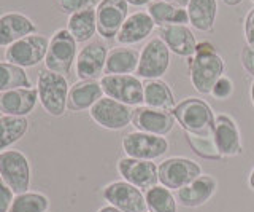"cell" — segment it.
Segmentation results:
<instances>
[{"instance_id": "obj_1", "label": "cell", "mask_w": 254, "mask_h": 212, "mask_svg": "<svg viewBox=\"0 0 254 212\" xmlns=\"http://www.w3.org/2000/svg\"><path fill=\"white\" fill-rule=\"evenodd\" d=\"M189 78L200 94H210L213 85L224 75V59L210 42L197 43L192 56L188 58Z\"/></svg>"}, {"instance_id": "obj_2", "label": "cell", "mask_w": 254, "mask_h": 212, "mask_svg": "<svg viewBox=\"0 0 254 212\" xmlns=\"http://www.w3.org/2000/svg\"><path fill=\"white\" fill-rule=\"evenodd\" d=\"M37 91L40 104L48 115L58 118L65 113L70 91V85L65 75L42 69L37 77Z\"/></svg>"}, {"instance_id": "obj_3", "label": "cell", "mask_w": 254, "mask_h": 212, "mask_svg": "<svg viewBox=\"0 0 254 212\" xmlns=\"http://www.w3.org/2000/svg\"><path fill=\"white\" fill-rule=\"evenodd\" d=\"M180 126L190 134H213L214 118L211 107L205 101L197 98H186L172 110Z\"/></svg>"}, {"instance_id": "obj_4", "label": "cell", "mask_w": 254, "mask_h": 212, "mask_svg": "<svg viewBox=\"0 0 254 212\" xmlns=\"http://www.w3.org/2000/svg\"><path fill=\"white\" fill-rule=\"evenodd\" d=\"M0 177L16 195L27 192L32 182V168L26 153L16 148L0 152Z\"/></svg>"}, {"instance_id": "obj_5", "label": "cell", "mask_w": 254, "mask_h": 212, "mask_svg": "<svg viewBox=\"0 0 254 212\" xmlns=\"http://www.w3.org/2000/svg\"><path fill=\"white\" fill-rule=\"evenodd\" d=\"M76 40L68 30H56L54 35L50 38V45H48L46 58L43 61L45 69L61 75H68L71 66L76 61Z\"/></svg>"}, {"instance_id": "obj_6", "label": "cell", "mask_w": 254, "mask_h": 212, "mask_svg": "<svg viewBox=\"0 0 254 212\" xmlns=\"http://www.w3.org/2000/svg\"><path fill=\"white\" fill-rule=\"evenodd\" d=\"M48 45H50V38L48 37L32 34L8 46L3 58L6 62L19 66L22 69L35 67L42 61H45Z\"/></svg>"}, {"instance_id": "obj_7", "label": "cell", "mask_w": 254, "mask_h": 212, "mask_svg": "<svg viewBox=\"0 0 254 212\" xmlns=\"http://www.w3.org/2000/svg\"><path fill=\"white\" fill-rule=\"evenodd\" d=\"M157 174L159 184L169 188V190L177 192L195 180L198 176H202V168L189 158L172 156V158H167L159 164Z\"/></svg>"}, {"instance_id": "obj_8", "label": "cell", "mask_w": 254, "mask_h": 212, "mask_svg": "<svg viewBox=\"0 0 254 212\" xmlns=\"http://www.w3.org/2000/svg\"><path fill=\"white\" fill-rule=\"evenodd\" d=\"M169 140L164 136L148 134V132L133 131L123 137V150L126 156L135 160L154 161L169 152Z\"/></svg>"}, {"instance_id": "obj_9", "label": "cell", "mask_w": 254, "mask_h": 212, "mask_svg": "<svg viewBox=\"0 0 254 212\" xmlns=\"http://www.w3.org/2000/svg\"><path fill=\"white\" fill-rule=\"evenodd\" d=\"M170 67V50L161 37H154L143 46L137 67V77L146 80H157Z\"/></svg>"}, {"instance_id": "obj_10", "label": "cell", "mask_w": 254, "mask_h": 212, "mask_svg": "<svg viewBox=\"0 0 254 212\" xmlns=\"http://www.w3.org/2000/svg\"><path fill=\"white\" fill-rule=\"evenodd\" d=\"M103 94L126 106L143 104V83L135 75H103L100 78Z\"/></svg>"}, {"instance_id": "obj_11", "label": "cell", "mask_w": 254, "mask_h": 212, "mask_svg": "<svg viewBox=\"0 0 254 212\" xmlns=\"http://www.w3.org/2000/svg\"><path fill=\"white\" fill-rule=\"evenodd\" d=\"M89 115L100 128H105L110 131H119L127 128L132 123L133 108L130 106L121 104V102H118L108 96H103L92 106Z\"/></svg>"}, {"instance_id": "obj_12", "label": "cell", "mask_w": 254, "mask_h": 212, "mask_svg": "<svg viewBox=\"0 0 254 212\" xmlns=\"http://www.w3.org/2000/svg\"><path fill=\"white\" fill-rule=\"evenodd\" d=\"M102 196L121 212H146L145 193L126 180H116L103 188Z\"/></svg>"}, {"instance_id": "obj_13", "label": "cell", "mask_w": 254, "mask_h": 212, "mask_svg": "<svg viewBox=\"0 0 254 212\" xmlns=\"http://www.w3.org/2000/svg\"><path fill=\"white\" fill-rule=\"evenodd\" d=\"M108 46L102 40L86 43L76 54V75L79 80H97L105 72Z\"/></svg>"}, {"instance_id": "obj_14", "label": "cell", "mask_w": 254, "mask_h": 212, "mask_svg": "<svg viewBox=\"0 0 254 212\" xmlns=\"http://www.w3.org/2000/svg\"><path fill=\"white\" fill-rule=\"evenodd\" d=\"M116 168L123 180L140 188L141 192H146L159 184L157 166L149 160H135L124 156L118 161Z\"/></svg>"}, {"instance_id": "obj_15", "label": "cell", "mask_w": 254, "mask_h": 212, "mask_svg": "<svg viewBox=\"0 0 254 212\" xmlns=\"http://www.w3.org/2000/svg\"><path fill=\"white\" fill-rule=\"evenodd\" d=\"M127 16H129L127 0H102L95 8L97 32L103 38H116Z\"/></svg>"}, {"instance_id": "obj_16", "label": "cell", "mask_w": 254, "mask_h": 212, "mask_svg": "<svg viewBox=\"0 0 254 212\" xmlns=\"http://www.w3.org/2000/svg\"><path fill=\"white\" fill-rule=\"evenodd\" d=\"M175 116L169 110H159V108L138 106L133 110L132 124L137 131L148 132L156 136H167L175 126Z\"/></svg>"}, {"instance_id": "obj_17", "label": "cell", "mask_w": 254, "mask_h": 212, "mask_svg": "<svg viewBox=\"0 0 254 212\" xmlns=\"http://www.w3.org/2000/svg\"><path fill=\"white\" fill-rule=\"evenodd\" d=\"M213 139L222 158H230L242 153V137L232 116L221 113L214 118Z\"/></svg>"}, {"instance_id": "obj_18", "label": "cell", "mask_w": 254, "mask_h": 212, "mask_svg": "<svg viewBox=\"0 0 254 212\" xmlns=\"http://www.w3.org/2000/svg\"><path fill=\"white\" fill-rule=\"evenodd\" d=\"M218 180L210 174H202L186 187L177 190V201L185 208H200L216 193Z\"/></svg>"}, {"instance_id": "obj_19", "label": "cell", "mask_w": 254, "mask_h": 212, "mask_svg": "<svg viewBox=\"0 0 254 212\" xmlns=\"http://www.w3.org/2000/svg\"><path fill=\"white\" fill-rule=\"evenodd\" d=\"M37 102H38L37 86L10 90L0 93V112H2V115L27 116L34 112Z\"/></svg>"}, {"instance_id": "obj_20", "label": "cell", "mask_w": 254, "mask_h": 212, "mask_svg": "<svg viewBox=\"0 0 254 212\" xmlns=\"http://www.w3.org/2000/svg\"><path fill=\"white\" fill-rule=\"evenodd\" d=\"M37 26L29 16L10 11L0 16V46H10L21 38L35 34Z\"/></svg>"}, {"instance_id": "obj_21", "label": "cell", "mask_w": 254, "mask_h": 212, "mask_svg": "<svg viewBox=\"0 0 254 212\" xmlns=\"http://www.w3.org/2000/svg\"><path fill=\"white\" fill-rule=\"evenodd\" d=\"M159 37L162 42L169 46V50L177 56L189 58L192 56L197 46V40L194 32L188 26L183 24H172L159 27Z\"/></svg>"}, {"instance_id": "obj_22", "label": "cell", "mask_w": 254, "mask_h": 212, "mask_svg": "<svg viewBox=\"0 0 254 212\" xmlns=\"http://www.w3.org/2000/svg\"><path fill=\"white\" fill-rule=\"evenodd\" d=\"M105 94L97 80H79L70 86L68 99H67V110L70 112H83L91 110L92 106L102 99Z\"/></svg>"}, {"instance_id": "obj_23", "label": "cell", "mask_w": 254, "mask_h": 212, "mask_svg": "<svg viewBox=\"0 0 254 212\" xmlns=\"http://www.w3.org/2000/svg\"><path fill=\"white\" fill-rule=\"evenodd\" d=\"M154 21L148 11H135L127 16L123 27L116 35L119 45H135L143 42L154 30Z\"/></svg>"}, {"instance_id": "obj_24", "label": "cell", "mask_w": 254, "mask_h": 212, "mask_svg": "<svg viewBox=\"0 0 254 212\" xmlns=\"http://www.w3.org/2000/svg\"><path fill=\"white\" fill-rule=\"evenodd\" d=\"M140 53L135 48L118 46L108 51L105 75H132L137 72Z\"/></svg>"}, {"instance_id": "obj_25", "label": "cell", "mask_w": 254, "mask_h": 212, "mask_svg": "<svg viewBox=\"0 0 254 212\" xmlns=\"http://www.w3.org/2000/svg\"><path fill=\"white\" fill-rule=\"evenodd\" d=\"M143 104L146 107L159 108V110L172 112L175 108V98L170 86L161 78L157 80H148L143 83Z\"/></svg>"}, {"instance_id": "obj_26", "label": "cell", "mask_w": 254, "mask_h": 212, "mask_svg": "<svg viewBox=\"0 0 254 212\" xmlns=\"http://www.w3.org/2000/svg\"><path fill=\"white\" fill-rule=\"evenodd\" d=\"M189 24H192L200 32H210L213 30L214 19L218 13L216 0H189L186 6Z\"/></svg>"}, {"instance_id": "obj_27", "label": "cell", "mask_w": 254, "mask_h": 212, "mask_svg": "<svg viewBox=\"0 0 254 212\" xmlns=\"http://www.w3.org/2000/svg\"><path fill=\"white\" fill-rule=\"evenodd\" d=\"M67 30L75 38L76 43L89 42L97 32V18H95V8L81 10L78 13L70 14L67 22Z\"/></svg>"}, {"instance_id": "obj_28", "label": "cell", "mask_w": 254, "mask_h": 212, "mask_svg": "<svg viewBox=\"0 0 254 212\" xmlns=\"http://www.w3.org/2000/svg\"><path fill=\"white\" fill-rule=\"evenodd\" d=\"M148 14L153 18L154 24H157L159 27L172 26V24L186 26L189 22L188 10L162 2V0H153V2L148 5Z\"/></svg>"}, {"instance_id": "obj_29", "label": "cell", "mask_w": 254, "mask_h": 212, "mask_svg": "<svg viewBox=\"0 0 254 212\" xmlns=\"http://www.w3.org/2000/svg\"><path fill=\"white\" fill-rule=\"evenodd\" d=\"M27 131H29L27 116H11V115L0 116V152H5L16 142H19L27 134Z\"/></svg>"}, {"instance_id": "obj_30", "label": "cell", "mask_w": 254, "mask_h": 212, "mask_svg": "<svg viewBox=\"0 0 254 212\" xmlns=\"http://www.w3.org/2000/svg\"><path fill=\"white\" fill-rule=\"evenodd\" d=\"M30 86L34 85L26 74V69L10 64L6 61H0V93L16 88H30Z\"/></svg>"}, {"instance_id": "obj_31", "label": "cell", "mask_w": 254, "mask_h": 212, "mask_svg": "<svg viewBox=\"0 0 254 212\" xmlns=\"http://www.w3.org/2000/svg\"><path fill=\"white\" fill-rule=\"evenodd\" d=\"M50 198L42 192H24L14 196L13 204L8 212H48Z\"/></svg>"}, {"instance_id": "obj_32", "label": "cell", "mask_w": 254, "mask_h": 212, "mask_svg": "<svg viewBox=\"0 0 254 212\" xmlns=\"http://www.w3.org/2000/svg\"><path fill=\"white\" fill-rule=\"evenodd\" d=\"M145 200L149 212H177V198L164 185H156L146 190Z\"/></svg>"}, {"instance_id": "obj_33", "label": "cell", "mask_w": 254, "mask_h": 212, "mask_svg": "<svg viewBox=\"0 0 254 212\" xmlns=\"http://www.w3.org/2000/svg\"><path fill=\"white\" fill-rule=\"evenodd\" d=\"M186 139L190 145V148L200 156L203 160H211V161H219L222 156L218 152L216 144H214L213 134H190V132H186Z\"/></svg>"}, {"instance_id": "obj_34", "label": "cell", "mask_w": 254, "mask_h": 212, "mask_svg": "<svg viewBox=\"0 0 254 212\" xmlns=\"http://www.w3.org/2000/svg\"><path fill=\"white\" fill-rule=\"evenodd\" d=\"M97 0H54V5L64 14H73L81 10L94 8Z\"/></svg>"}, {"instance_id": "obj_35", "label": "cell", "mask_w": 254, "mask_h": 212, "mask_svg": "<svg viewBox=\"0 0 254 212\" xmlns=\"http://www.w3.org/2000/svg\"><path fill=\"white\" fill-rule=\"evenodd\" d=\"M232 93H234V82L230 80L229 77L222 75L219 80L213 85L210 94H211L214 99L226 101V99H229L230 96H232Z\"/></svg>"}, {"instance_id": "obj_36", "label": "cell", "mask_w": 254, "mask_h": 212, "mask_svg": "<svg viewBox=\"0 0 254 212\" xmlns=\"http://www.w3.org/2000/svg\"><path fill=\"white\" fill-rule=\"evenodd\" d=\"M14 196H16V193L3 182V179L0 177V212L10 211Z\"/></svg>"}, {"instance_id": "obj_37", "label": "cell", "mask_w": 254, "mask_h": 212, "mask_svg": "<svg viewBox=\"0 0 254 212\" xmlns=\"http://www.w3.org/2000/svg\"><path fill=\"white\" fill-rule=\"evenodd\" d=\"M240 61L243 69L254 78V46L246 45L240 53Z\"/></svg>"}, {"instance_id": "obj_38", "label": "cell", "mask_w": 254, "mask_h": 212, "mask_svg": "<svg viewBox=\"0 0 254 212\" xmlns=\"http://www.w3.org/2000/svg\"><path fill=\"white\" fill-rule=\"evenodd\" d=\"M245 40L246 45L254 46V8L250 10L245 21Z\"/></svg>"}, {"instance_id": "obj_39", "label": "cell", "mask_w": 254, "mask_h": 212, "mask_svg": "<svg viewBox=\"0 0 254 212\" xmlns=\"http://www.w3.org/2000/svg\"><path fill=\"white\" fill-rule=\"evenodd\" d=\"M162 2H167L170 5H175V6H180V8H185V6H188L189 0H162Z\"/></svg>"}, {"instance_id": "obj_40", "label": "cell", "mask_w": 254, "mask_h": 212, "mask_svg": "<svg viewBox=\"0 0 254 212\" xmlns=\"http://www.w3.org/2000/svg\"><path fill=\"white\" fill-rule=\"evenodd\" d=\"M153 0H127V3L135 5V6H143V5H149Z\"/></svg>"}, {"instance_id": "obj_41", "label": "cell", "mask_w": 254, "mask_h": 212, "mask_svg": "<svg viewBox=\"0 0 254 212\" xmlns=\"http://www.w3.org/2000/svg\"><path fill=\"white\" fill-rule=\"evenodd\" d=\"M97 212H121V211L116 209L115 206H111V204H108V206H103V208H100Z\"/></svg>"}, {"instance_id": "obj_42", "label": "cell", "mask_w": 254, "mask_h": 212, "mask_svg": "<svg viewBox=\"0 0 254 212\" xmlns=\"http://www.w3.org/2000/svg\"><path fill=\"white\" fill-rule=\"evenodd\" d=\"M226 5H229V6H237V5H240L243 0H222Z\"/></svg>"}, {"instance_id": "obj_43", "label": "cell", "mask_w": 254, "mask_h": 212, "mask_svg": "<svg viewBox=\"0 0 254 212\" xmlns=\"http://www.w3.org/2000/svg\"><path fill=\"white\" fill-rule=\"evenodd\" d=\"M248 185H250L251 190H254V168H253L251 174H250V177H248Z\"/></svg>"}, {"instance_id": "obj_44", "label": "cell", "mask_w": 254, "mask_h": 212, "mask_svg": "<svg viewBox=\"0 0 254 212\" xmlns=\"http://www.w3.org/2000/svg\"><path fill=\"white\" fill-rule=\"evenodd\" d=\"M250 94H251V102H253V107H254V80L251 83V90H250Z\"/></svg>"}, {"instance_id": "obj_45", "label": "cell", "mask_w": 254, "mask_h": 212, "mask_svg": "<svg viewBox=\"0 0 254 212\" xmlns=\"http://www.w3.org/2000/svg\"><path fill=\"white\" fill-rule=\"evenodd\" d=\"M0 116H2V112H0Z\"/></svg>"}, {"instance_id": "obj_46", "label": "cell", "mask_w": 254, "mask_h": 212, "mask_svg": "<svg viewBox=\"0 0 254 212\" xmlns=\"http://www.w3.org/2000/svg\"><path fill=\"white\" fill-rule=\"evenodd\" d=\"M253 2H254V0H253Z\"/></svg>"}]
</instances>
